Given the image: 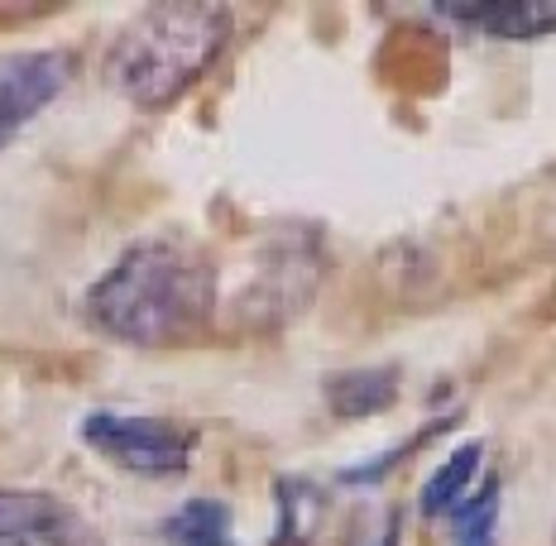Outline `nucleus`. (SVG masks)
<instances>
[{"mask_svg":"<svg viewBox=\"0 0 556 546\" xmlns=\"http://www.w3.org/2000/svg\"><path fill=\"white\" fill-rule=\"evenodd\" d=\"M393 398H399V374L393 369H351V374H336L327 383V403L341 417L384 412Z\"/></svg>","mask_w":556,"mask_h":546,"instance_id":"423d86ee","label":"nucleus"},{"mask_svg":"<svg viewBox=\"0 0 556 546\" xmlns=\"http://www.w3.org/2000/svg\"><path fill=\"white\" fill-rule=\"evenodd\" d=\"M480 456H484L480 441L460 446L456 456H451L442 470L427 480V490H422V513H456V508L466 504V490H470L475 470H480Z\"/></svg>","mask_w":556,"mask_h":546,"instance_id":"1a4fd4ad","label":"nucleus"},{"mask_svg":"<svg viewBox=\"0 0 556 546\" xmlns=\"http://www.w3.org/2000/svg\"><path fill=\"white\" fill-rule=\"evenodd\" d=\"M230 39V10L206 0H168L139 10L106 53V77L125 101L159 111L178 101Z\"/></svg>","mask_w":556,"mask_h":546,"instance_id":"f03ea898","label":"nucleus"},{"mask_svg":"<svg viewBox=\"0 0 556 546\" xmlns=\"http://www.w3.org/2000/svg\"><path fill=\"white\" fill-rule=\"evenodd\" d=\"M67 513L58 498L49 494H15V490H0V546L5 542H20L29 532H43V528H58L67 522Z\"/></svg>","mask_w":556,"mask_h":546,"instance_id":"6e6552de","label":"nucleus"},{"mask_svg":"<svg viewBox=\"0 0 556 546\" xmlns=\"http://www.w3.org/2000/svg\"><path fill=\"white\" fill-rule=\"evenodd\" d=\"M451 20L490 34V39H547L556 34V0H484V5H456Z\"/></svg>","mask_w":556,"mask_h":546,"instance_id":"39448f33","label":"nucleus"},{"mask_svg":"<svg viewBox=\"0 0 556 546\" xmlns=\"http://www.w3.org/2000/svg\"><path fill=\"white\" fill-rule=\"evenodd\" d=\"M67 82H73V58L58 49L0 58V144L25 120H34Z\"/></svg>","mask_w":556,"mask_h":546,"instance_id":"20e7f679","label":"nucleus"},{"mask_svg":"<svg viewBox=\"0 0 556 546\" xmlns=\"http://www.w3.org/2000/svg\"><path fill=\"white\" fill-rule=\"evenodd\" d=\"M83 436L101 450L111 465L130 474H149V480H164L192 465L197 432L164 417H125V412H97L87 417Z\"/></svg>","mask_w":556,"mask_h":546,"instance_id":"7ed1b4c3","label":"nucleus"},{"mask_svg":"<svg viewBox=\"0 0 556 546\" xmlns=\"http://www.w3.org/2000/svg\"><path fill=\"white\" fill-rule=\"evenodd\" d=\"M5 546H87V537L77 532V522H58V528H43V532H29L20 542H5Z\"/></svg>","mask_w":556,"mask_h":546,"instance_id":"9b49d317","label":"nucleus"},{"mask_svg":"<svg viewBox=\"0 0 556 546\" xmlns=\"http://www.w3.org/2000/svg\"><path fill=\"white\" fill-rule=\"evenodd\" d=\"M456 542L460 546H490L494 542V518H500V480H484L480 494H466V504L456 508Z\"/></svg>","mask_w":556,"mask_h":546,"instance_id":"9d476101","label":"nucleus"},{"mask_svg":"<svg viewBox=\"0 0 556 546\" xmlns=\"http://www.w3.org/2000/svg\"><path fill=\"white\" fill-rule=\"evenodd\" d=\"M216 307V274L206 254L178 236L139 240L91 288L87 312L106 335L130 345H173L206 327Z\"/></svg>","mask_w":556,"mask_h":546,"instance_id":"f257e3e1","label":"nucleus"},{"mask_svg":"<svg viewBox=\"0 0 556 546\" xmlns=\"http://www.w3.org/2000/svg\"><path fill=\"white\" fill-rule=\"evenodd\" d=\"M164 537L173 546H230V513L216 498H192L164 522Z\"/></svg>","mask_w":556,"mask_h":546,"instance_id":"0eeeda50","label":"nucleus"}]
</instances>
